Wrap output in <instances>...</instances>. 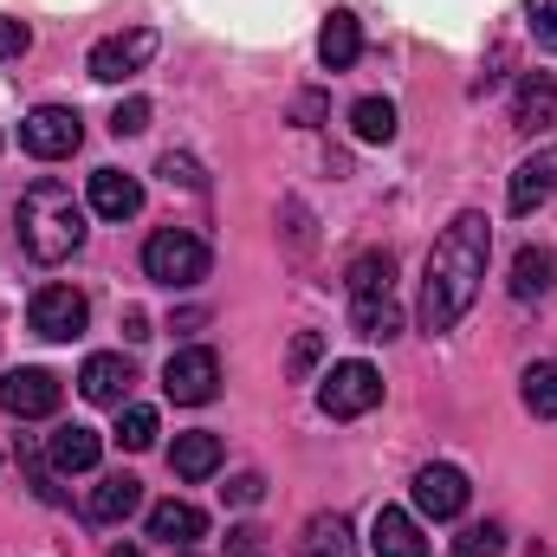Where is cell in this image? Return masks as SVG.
Listing matches in <instances>:
<instances>
[{"instance_id":"d6a6232c","label":"cell","mask_w":557,"mask_h":557,"mask_svg":"<svg viewBox=\"0 0 557 557\" xmlns=\"http://www.w3.org/2000/svg\"><path fill=\"white\" fill-rule=\"evenodd\" d=\"M162 175H169V182H182V188H201V182H208V175L195 169V156H175V149L162 156Z\"/></svg>"},{"instance_id":"cb8c5ba5","label":"cell","mask_w":557,"mask_h":557,"mask_svg":"<svg viewBox=\"0 0 557 557\" xmlns=\"http://www.w3.org/2000/svg\"><path fill=\"white\" fill-rule=\"evenodd\" d=\"M350 298H376V292H389V285H396V260H389V253H376V247H370V253H357V260H350Z\"/></svg>"},{"instance_id":"1f68e13d","label":"cell","mask_w":557,"mask_h":557,"mask_svg":"<svg viewBox=\"0 0 557 557\" xmlns=\"http://www.w3.org/2000/svg\"><path fill=\"white\" fill-rule=\"evenodd\" d=\"M221 493H227V506H260V493H267V480H260V473H234V480H227Z\"/></svg>"},{"instance_id":"3957f363","label":"cell","mask_w":557,"mask_h":557,"mask_svg":"<svg viewBox=\"0 0 557 557\" xmlns=\"http://www.w3.org/2000/svg\"><path fill=\"white\" fill-rule=\"evenodd\" d=\"M208 267H214V253H208V240L188 234V227H156V234L143 240V273L156 278V285H169V292L201 285Z\"/></svg>"},{"instance_id":"277c9868","label":"cell","mask_w":557,"mask_h":557,"mask_svg":"<svg viewBox=\"0 0 557 557\" xmlns=\"http://www.w3.org/2000/svg\"><path fill=\"white\" fill-rule=\"evenodd\" d=\"M376 403H383V376H376V363H363V357L331 363V376L318 383V409L331 421H357V416H370Z\"/></svg>"},{"instance_id":"9c48e42d","label":"cell","mask_w":557,"mask_h":557,"mask_svg":"<svg viewBox=\"0 0 557 557\" xmlns=\"http://www.w3.org/2000/svg\"><path fill=\"white\" fill-rule=\"evenodd\" d=\"M149 59H156V33H149V26L111 33V39L91 46V78H98V85H124V78H137Z\"/></svg>"},{"instance_id":"836d02e7","label":"cell","mask_w":557,"mask_h":557,"mask_svg":"<svg viewBox=\"0 0 557 557\" xmlns=\"http://www.w3.org/2000/svg\"><path fill=\"white\" fill-rule=\"evenodd\" d=\"M227 557H267V532L234 525V532H227Z\"/></svg>"},{"instance_id":"9a60e30c","label":"cell","mask_w":557,"mask_h":557,"mask_svg":"<svg viewBox=\"0 0 557 557\" xmlns=\"http://www.w3.org/2000/svg\"><path fill=\"white\" fill-rule=\"evenodd\" d=\"M552 188H557V149H539V156H525V162L512 169L506 208H512V214H532L539 201H552Z\"/></svg>"},{"instance_id":"ba28073f","label":"cell","mask_w":557,"mask_h":557,"mask_svg":"<svg viewBox=\"0 0 557 557\" xmlns=\"http://www.w3.org/2000/svg\"><path fill=\"white\" fill-rule=\"evenodd\" d=\"M59 403H65V383L52 370H33L26 363V370H7L0 376V409L13 421H39V416H52Z\"/></svg>"},{"instance_id":"5bb4252c","label":"cell","mask_w":557,"mask_h":557,"mask_svg":"<svg viewBox=\"0 0 557 557\" xmlns=\"http://www.w3.org/2000/svg\"><path fill=\"white\" fill-rule=\"evenodd\" d=\"M85 201H91V214H104V221H131V214L143 208V182L124 175V169H91Z\"/></svg>"},{"instance_id":"30bf717a","label":"cell","mask_w":557,"mask_h":557,"mask_svg":"<svg viewBox=\"0 0 557 557\" xmlns=\"http://www.w3.org/2000/svg\"><path fill=\"white\" fill-rule=\"evenodd\" d=\"M467 473L460 467H447V460H428L416 473V512L421 519H454V512H467Z\"/></svg>"},{"instance_id":"e0dca14e","label":"cell","mask_w":557,"mask_h":557,"mask_svg":"<svg viewBox=\"0 0 557 557\" xmlns=\"http://www.w3.org/2000/svg\"><path fill=\"white\" fill-rule=\"evenodd\" d=\"M552 117H557V78L552 72H525L519 91H512V124L532 137V131H545Z\"/></svg>"},{"instance_id":"83f0119b","label":"cell","mask_w":557,"mask_h":557,"mask_svg":"<svg viewBox=\"0 0 557 557\" xmlns=\"http://www.w3.org/2000/svg\"><path fill=\"white\" fill-rule=\"evenodd\" d=\"M318 363H324V331H298V337H292V357H285V376H292V383H311Z\"/></svg>"},{"instance_id":"4dcf8cb0","label":"cell","mask_w":557,"mask_h":557,"mask_svg":"<svg viewBox=\"0 0 557 557\" xmlns=\"http://www.w3.org/2000/svg\"><path fill=\"white\" fill-rule=\"evenodd\" d=\"M111 131H117V137H137V131H149V98H124V104L111 111Z\"/></svg>"},{"instance_id":"8fae6325","label":"cell","mask_w":557,"mask_h":557,"mask_svg":"<svg viewBox=\"0 0 557 557\" xmlns=\"http://www.w3.org/2000/svg\"><path fill=\"white\" fill-rule=\"evenodd\" d=\"M131 383H137V370H131L117 350H98V357H85V370H78V396L98 403V409H124V403H131Z\"/></svg>"},{"instance_id":"603a6c76","label":"cell","mask_w":557,"mask_h":557,"mask_svg":"<svg viewBox=\"0 0 557 557\" xmlns=\"http://www.w3.org/2000/svg\"><path fill=\"white\" fill-rule=\"evenodd\" d=\"M350 324H357V337H396V331H403V305H396L389 292L350 298Z\"/></svg>"},{"instance_id":"6da1fadb","label":"cell","mask_w":557,"mask_h":557,"mask_svg":"<svg viewBox=\"0 0 557 557\" xmlns=\"http://www.w3.org/2000/svg\"><path fill=\"white\" fill-rule=\"evenodd\" d=\"M486 260H493V221L486 214H454L428 253V278H421V331L441 337L454 331L473 298H480V278H486Z\"/></svg>"},{"instance_id":"e575fe53","label":"cell","mask_w":557,"mask_h":557,"mask_svg":"<svg viewBox=\"0 0 557 557\" xmlns=\"http://www.w3.org/2000/svg\"><path fill=\"white\" fill-rule=\"evenodd\" d=\"M26 46H33V33H26L20 20H0V59H20Z\"/></svg>"},{"instance_id":"d590c367","label":"cell","mask_w":557,"mask_h":557,"mask_svg":"<svg viewBox=\"0 0 557 557\" xmlns=\"http://www.w3.org/2000/svg\"><path fill=\"white\" fill-rule=\"evenodd\" d=\"M111 557H143L137 545H111Z\"/></svg>"},{"instance_id":"8992f818","label":"cell","mask_w":557,"mask_h":557,"mask_svg":"<svg viewBox=\"0 0 557 557\" xmlns=\"http://www.w3.org/2000/svg\"><path fill=\"white\" fill-rule=\"evenodd\" d=\"M162 389H169V403H188V409L214 403V389H221V357H214L208 344L175 350V357L162 363Z\"/></svg>"},{"instance_id":"7c38bea8","label":"cell","mask_w":557,"mask_h":557,"mask_svg":"<svg viewBox=\"0 0 557 557\" xmlns=\"http://www.w3.org/2000/svg\"><path fill=\"white\" fill-rule=\"evenodd\" d=\"M98 454H104V434H98V428H85V421H65V428H52V441H46L52 473H91V467H98Z\"/></svg>"},{"instance_id":"484cf974","label":"cell","mask_w":557,"mask_h":557,"mask_svg":"<svg viewBox=\"0 0 557 557\" xmlns=\"http://www.w3.org/2000/svg\"><path fill=\"white\" fill-rule=\"evenodd\" d=\"M519 396H525V409L539 421L557 416V363H532L525 376H519Z\"/></svg>"},{"instance_id":"4316f807","label":"cell","mask_w":557,"mask_h":557,"mask_svg":"<svg viewBox=\"0 0 557 557\" xmlns=\"http://www.w3.org/2000/svg\"><path fill=\"white\" fill-rule=\"evenodd\" d=\"M156 434H162L156 409H143V403H124V409H117V447L143 454V447H156Z\"/></svg>"},{"instance_id":"f546056e","label":"cell","mask_w":557,"mask_h":557,"mask_svg":"<svg viewBox=\"0 0 557 557\" xmlns=\"http://www.w3.org/2000/svg\"><path fill=\"white\" fill-rule=\"evenodd\" d=\"M525 26L545 52H557V0H525Z\"/></svg>"},{"instance_id":"44dd1931","label":"cell","mask_w":557,"mask_h":557,"mask_svg":"<svg viewBox=\"0 0 557 557\" xmlns=\"http://www.w3.org/2000/svg\"><path fill=\"white\" fill-rule=\"evenodd\" d=\"M137 506H143V480L137 473H104L98 493H91V519H98V525H117V519H131Z\"/></svg>"},{"instance_id":"2e32d148","label":"cell","mask_w":557,"mask_h":557,"mask_svg":"<svg viewBox=\"0 0 557 557\" xmlns=\"http://www.w3.org/2000/svg\"><path fill=\"white\" fill-rule=\"evenodd\" d=\"M370 545H376V557H428V539H421L416 512H403V506H383L370 519Z\"/></svg>"},{"instance_id":"7402d4cb","label":"cell","mask_w":557,"mask_h":557,"mask_svg":"<svg viewBox=\"0 0 557 557\" xmlns=\"http://www.w3.org/2000/svg\"><path fill=\"white\" fill-rule=\"evenodd\" d=\"M557 285V253L552 247H519V260H512V298H545Z\"/></svg>"},{"instance_id":"52a82bcc","label":"cell","mask_w":557,"mask_h":557,"mask_svg":"<svg viewBox=\"0 0 557 557\" xmlns=\"http://www.w3.org/2000/svg\"><path fill=\"white\" fill-rule=\"evenodd\" d=\"M26 318H33V331H39L46 344H72V337L91 324V305H85L78 285H39Z\"/></svg>"},{"instance_id":"8d00e7d4","label":"cell","mask_w":557,"mask_h":557,"mask_svg":"<svg viewBox=\"0 0 557 557\" xmlns=\"http://www.w3.org/2000/svg\"><path fill=\"white\" fill-rule=\"evenodd\" d=\"M175 557H201V552H175Z\"/></svg>"},{"instance_id":"4fadbf2b","label":"cell","mask_w":557,"mask_h":557,"mask_svg":"<svg viewBox=\"0 0 557 557\" xmlns=\"http://www.w3.org/2000/svg\"><path fill=\"white\" fill-rule=\"evenodd\" d=\"M149 539H162L169 552H195V545L208 539V512L188 506V499H162V506L149 512Z\"/></svg>"},{"instance_id":"d6986e66","label":"cell","mask_w":557,"mask_h":557,"mask_svg":"<svg viewBox=\"0 0 557 557\" xmlns=\"http://www.w3.org/2000/svg\"><path fill=\"white\" fill-rule=\"evenodd\" d=\"M318 59H324V72H350V65L363 59V26H357V13H331V20L318 26Z\"/></svg>"},{"instance_id":"ffe728a7","label":"cell","mask_w":557,"mask_h":557,"mask_svg":"<svg viewBox=\"0 0 557 557\" xmlns=\"http://www.w3.org/2000/svg\"><path fill=\"white\" fill-rule=\"evenodd\" d=\"M169 467H175V480H208V473L221 467V434H208V428H195V434H175V447H169Z\"/></svg>"},{"instance_id":"7a4b0ae2","label":"cell","mask_w":557,"mask_h":557,"mask_svg":"<svg viewBox=\"0 0 557 557\" xmlns=\"http://www.w3.org/2000/svg\"><path fill=\"white\" fill-rule=\"evenodd\" d=\"M20 247L39 267H59V260H72L85 247V208H78V195L65 182L46 175V182L26 188V201H20Z\"/></svg>"},{"instance_id":"f1b7e54d","label":"cell","mask_w":557,"mask_h":557,"mask_svg":"<svg viewBox=\"0 0 557 557\" xmlns=\"http://www.w3.org/2000/svg\"><path fill=\"white\" fill-rule=\"evenodd\" d=\"M499 552H506V525H493V519L486 525H467L454 539V557H499Z\"/></svg>"},{"instance_id":"ac0fdd59","label":"cell","mask_w":557,"mask_h":557,"mask_svg":"<svg viewBox=\"0 0 557 557\" xmlns=\"http://www.w3.org/2000/svg\"><path fill=\"white\" fill-rule=\"evenodd\" d=\"M298 557H357V532L344 512H311L298 532Z\"/></svg>"},{"instance_id":"5b68a950","label":"cell","mask_w":557,"mask_h":557,"mask_svg":"<svg viewBox=\"0 0 557 557\" xmlns=\"http://www.w3.org/2000/svg\"><path fill=\"white\" fill-rule=\"evenodd\" d=\"M78 143H85V117L72 104H39V111L20 117V149L39 156V162H65Z\"/></svg>"},{"instance_id":"d4e9b609","label":"cell","mask_w":557,"mask_h":557,"mask_svg":"<svg viewBox=\"0 0 557 557\" xmlns=\"http://www.w3.org/2000/svg\"><path fill=\"white\" fill-rule=\"evenodd\" d=\"M350 131H357V143H389L396 137V104L389 98H357L350 104Z\"/></svg>"}]
</instances>
